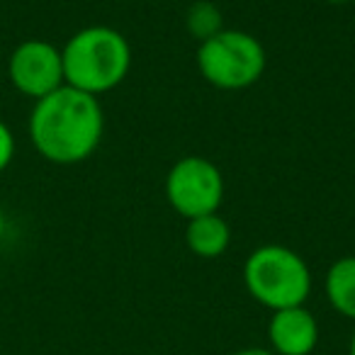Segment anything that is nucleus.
<instances>
[{
	"label": "nucleus",
	"instance_id": "1",
	"mask_svg": "<svg viewBox=\"0 0 355 355\" xmlns=\"http://www.w3.org/2000/svg\"><path fill=\"white\" fill-rule=\"evenodd\" d=\"M105 134L100 100L71 85H61L37 100L30 117V139L37 153L51 163L71 166L95 153Z\"/></svg>",
	"mask_w": 355,
	"mask_h": 355
},
{
	"label": "nucleus",
	"instance_id": "2",
	"mask_svg": "<svg viewBox=\"0 0 355 355\" xmlns=\"http://www.w3.org/2000/svg\"><path fill=\"white\" fill-rule=\"evenodd\" d=\"M61 59L66 85L98 98L127 78L132 69V46L114 27L93 25L66 42Z\"/></svg>",
	"mask_w": 355,
	"mask_h": 355
},
{
	"label": "nucleus",
	"instance_id": "3",
	"mask_svg": "<svg viewBox=\"0 0 355 355\" xmlns=\"http://www.w3.org/2000/svg\"><path fill=\"white\" fill-rule=\"evenodd\" d=\"M243 285L258 304L270 311L302 306L311 292V270L297 251L266 243L243 263Z\"/></svg>",
	"mask_w": 355,
	"mask_h": 355
},
{
	"label": "nucleus",
	"instance_id": "4",
	"mask_svg": "<svg viewBox=\"0 0 355 355\" xmlns=\"http://www.w3.org/2000/svg\"><path fill=\"white\" fill-rule=\"evenodd\" d=\"M198 69L219 90H243L258 83L266 71V49L253 35L222 30L198 46Z\"/></svg>",
	"mask_w": 355,
	"mask_h": 355
},
{
	"label": "nucleus",
	"instance_id": "5",
	"mask_svg": "<svg viewBox=\"0 0 355 355\" xmlns=\"http://www.w3.org/2000/svg\"><path fill=\"white\" fill-rule=\"evenodd\" d=\"M166 200L185 219L219 212L224 202V175L209 158L183 156L166 175Z\"/></svg>",
	"mask_w": 355,
	"mask_h": 355
},
{
	"label": "nucleus",
	"instance_id": "6",
	"mask_svg": "<svg viewBox=\"0 0 355 355\" xmlns=\"http://www.w3.org/2000/svg\"><path fill=\"white\" fill-rule=\"evenodd\" d=\"M8 76L27 98L42 100L66 85L61 49L44 40H27L12 51Z\"/></svg>",
	"mask_w": 355,
	"mask_h": 355
},
{
	"label": "nucleus",
	"instance_id": "7",
	"mask_svg": "<svg viewBox=\"0 0 355 355\" xmlns=\"http://www.w3.org/2000/svg\"><path fill=\"white\" fill-rule=\"evenodd\" d=\"M268 338L275 355H311L319 343V321L304 304L277 309L268 324Z\"/></svg>",
	"mask_w": 355,
	"mask_h": 355
},
{
	"label": "nucleus",
	"instance_id": "8",
	"mask_svg": "<svg viewBox=\"0 0 355 355\" xmlns=\"http://www.w3.org/2000/svg\"><path fill=\"white\" fill-rule=\"evenodd\" d=\"M185 243H188L193 256L212 261V258H219L227 253L229 243H232V229H229L227 219L219 212L202 214V217L188 219Z\"/></svg>",
	"mask_w": 355,
	"mask_h": 355
},
{
	"label": "nucleus",
	"instance_id": "9",
	"mask_svg": "<svg viewBox=\"0 0 355 355\" xmlns=\"http://www.w3.org/2000/svg\"><path fill=\"white\" fill-rule=\"evenodd\" d=\"M326 300L338 314L355 321V256H343L326 270Z\"/></svg>",
	"mask_w": 355,
	"mask_h": 355
},
{
	"label": "nucleus",
	"instance_id": "10",
	"mask_svg": "<svg viewBox=\"0 0 355 355\" xmlns=\"http://www.w3.org/2000/svg\"><path fill=\"white\" fill-rule=\"evenodd\" d=\"M185 27L198 42H205L224 30L222 10L214 6L212 0H198L185 12Z\"/></svg>",
	"mask_w": 355,
	"mask_h": 355
},
{
	"label": "nucleus",
	"instance_id": "11",
	"mask_svg": "<svg viewBox=\"0 0 355 355\" xmlns=\"http://www.w3.org/2000/svg\"><path fill=\"white\" fill-rule=\"evenodd\" d=\"M12 156H15V137L6 122H0V173L10 166Z\"/></svg>",
	"mask_w": 355,
	"mask_h": 355
},
{
	"label": "nucleus",
	"instance_id": "12",
	"mask_svg": "<svg viewBox=\"0 0 355 355\" xmlns=\"http://www.w3.org/2000/svg\"><path fill=\"white\" fill-rule=\"evenodd\" d=\"M232 355H275V353H272V350H266V348H243Z\"/></svg>",
	"mask_w": 355,
	"mask_h": 355
},
{
	"label": "nucleus",
	"instance_id": "13",
	"mask_svg": "<svg viewBox=\"0 0 355 355\" xmlns=\"http://www.w3.org/2000/svg\"><path fill=\"white\" fill-rule=\"evenodd\" d=\"M3 229H6V217H3V205H0V236H3Z\"/></svg>",
	"mask_w": 355,
	"mask_h": 355
},
{
	"label": "nucleus",
	"instance_id": "14",
	"mask_svg": "<svg viewBox=\"0 0 355 355\" xmlns=\"http://www.w3.org/2000/svg\"><path fill=\"white\" fill-rule=\"evenodd\" d=\"M348 355H355V331H353V338H350V345H348Z\"/></svg>",
	"mask_w": 355,
	"mask_h": 355
},
{
	"label": "nucleus",
	"instance_id": "15",
	"mask_svg": "<svg viewBox=\"0 0 355 355\" xmlns=\"http://www.w3.org/2000/svg\"><path fill=\"white\" fill-rule=\"evenodd\" d=\"M331 6H345V3H353V0H326Z\"/></svg>",
	"mask_w": 355,
	"mask_h": 355
},
{
	"label": "nucleus",
	"instance_id": "16",
	"mask_svg": "<svg viewBox=\"0 0 355 355\" xmlns=\"http://www.w3.org/2000/svg\"><path fill=\"white\" fill-rule=\"evenodd\" d=\"M353 3H355V0H353Z\"/></svg>",
	"mask_w": 355,
	"mask_h": 355
}]
</instances>
